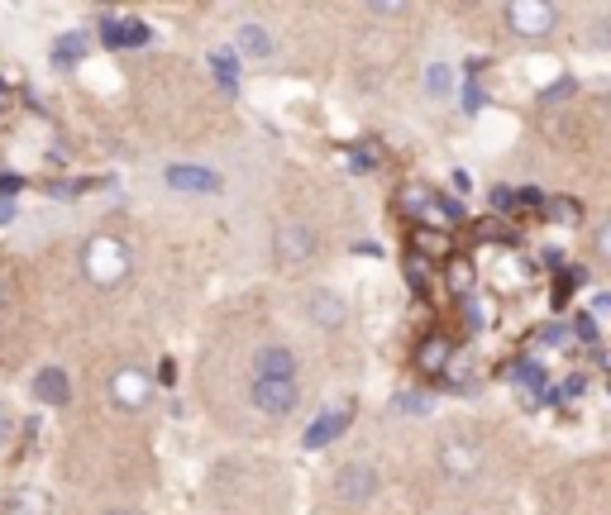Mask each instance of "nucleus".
<instances>
[{
    "instance_id": "f257e3e1",
    "label": "nucleus",
    "mask_w": 611,
    "mask_h": 515,
    "mask_svg": "<svg viewBox=\"0 0 611 515\" xmlns=\"http://www.w3.org/2000/svg\"><path fill=\"white\" fill-rule=\"evenodd\" d=\"M129 248H125V239H115V234H91L87 244H81V272H87V282L91 286H119L129 278Z\"/></svg>"
},
{
    "instance_id": "f03ea898",
    "label": "nucleus",
    "mask_w": 611,
    "mask_h": 515,
    "mask_svg": "<svg viewBox=\"0 0 611 515\" xmlns=\"http://www.w3.org/2000/svg\"><path fill=\"white\" fill-rule=\"evenodd\" d=\"M334 501L340 506H368V501L378 497V468L373 463H364V459H354V463H344L340 473H334Z\"/></svg>"
},
{
    "instance_id": "7ed1b4c3",
    "label": "nucleus",
    "mask_w": 611,
    "mask_h": 515,
    "mask_svg": "<svg viewBox=\"0 0 611 515\" xmlns=\"http://www.w3.org/2000/svg\"><path fill=\"white\" fill-rule=\"evenodd\" d=\"M272 258L282 262V268H302V262L316 258V230L302 220H282L278 230H272Z\"/></svg>"
},
{
    "instance_id": "20e7f679",
    "label": "nucleus",
    "mask_w": 611,
    "mask_h": 515,
    "mask_svg": "<svg viewBox=\"0 0 611 515\" xmlns=\"http://www.w3.org/2000/svg\"><path fill=\"white\" fill-rule=\"evenodd\" d=\"M249 401L263 415H292L296 401H302V387H296V377H254L249 382Z\"/></svg>"
},
{
    "instance_id": "39448f33",
    "label": "nucleus",
    "mask_w": 611,
    "mask_h": 515,
    "mask_svg": "<svg viewBox=\"0 0 611 515\" xmlns=\"http://www.w3.org/2000/svg\"><path fill=\"white\" fill-rule=\"evenodd\" d=\"M559 24V10L549 0H511L507 5V29L521 34V39H545Z\"/></svg>"
},
{
    "instance_id": "423d86ee",
    "label": "nucleus",
    "mask_w": 611,
    "mask_h": 515,
    "mask_svg": "<svg viewBox=\"0 0 611 515\" xmlns=\"http://www.w3.org/2000/svg\"><path fill=\"white\" fill-rule=\"evenodd\" d=\"M440 468H445L454 482H469V477L483 473V445H478V439H463V435L440 439Z\"/></svg>"
},
{
    "instance_id": "0eeeda50",
    "label": "nucleus",
    "mask_w": 611,
    "mask_h": 515,
    "mask_svg": "<svg viewBox=\"0 0 611 515\" xmlns=\"http://www.w3.org/2000/svg\"><path fill=\"white\" fill-rule=\"evenodd\" d=\"M163 182L173 191H182V196H215V191H225V177L211 172V167H196V163H167Z\"/></svg>"
},
{
    "instance_id": "6e6552de",
    "label": "nucleus",
    "mask_w": 611,
    "mask_h": 515,
    "mask_svg": "<svg viewBox=\"0 0 611 515\" xmlns=\"http://www.w3.org/2000/svg\"><path fill=\"white\" fill-rule=\"evenodd\" d=\"M111 397L119 411H143V405L153 401V377L143 373V368H119L111 377Z\"/></svg>"
},
{
    "instance_id": "1a4fd4ad",
    "label": "nucleus",
    "mask_w": 611,
    "mask_h": 515,
    "mask_svg": "<svg viewBox=\"0 0 611 515\" xmlns=\"http://www.w3.org/2000/svg\"><path fill=\"white\" fill-rule=\"evenodd\" d=\"M306 316H310V325L316 330H344V320H349V306H344V296L340 292H310L306 296Z\"/></svg>"
},
{
    "instance_id": "9d476101",
    "label": "nucleus",
    "mask_w": 611,
    "mask_h": 515,
    "mask_svg": "<svg viewBox=\"0 0 611 515\" xmlns=\"http://www.w3.org/2000/svg\"><path fill=\"white\" fill-rule=\"evenodd\" d=\"M153 34L143 20H119V15H105L101 20V43L105 48H143Z\"/></svg>"
},
{
    "instance_id": "9b49d317",
    "label": "nucleus",
    "mask_w": 611,
    "mask_h": 515,
    "mask_svg": "<svg viewBox=\"0 0 611 515\" xmlns=\"http://www.w3.org/2000/svg\"><path fill=\"white\" fill-rule=\"evenodd\" d=\"M254 377H296V353L287 349V344H258Z\"/></svg>"
},
{
    "instance_id": "f8f14e48",
    "label": "nucleus",
    "mask_w": 611,
    "mask_h": 515,
    "mask_svg": "<svg viewBox=\"0 0 611 515\" xmlns=\"http://www.w3.org/2000/svg\"><path fill=\"white\" fill-rule=\"evenodd\" d=\"M349 405H340V411H326V415H320V421L316 425H310L306 429V449H320V445H334V439H340L344 435V429H349Z\"/></svg>"
},
{
    "instance_id": "ddd939ff",
    "label": "nucleus",
    "mask_w": 611,
    "mask_h": 515,
    "mask_svg": "<svg viewBox=\"0 0 611 515\" xmlns=\"http://www.w3.org/2000/svg\"><path fill=\"white\" fill-rule=\"evenodd\" d=\"M34 397H39L43 405H67L72 401V382L63 368H43L39 377H34Z\"/></svg>"
},
{
    "instance_id": "4468645a",
    "label": "nucleus",
    "mask_w": 611,
    "mask_h": 515,
    "mask_svg": "<svg viewBox=\"0 0 611 515\" xmlns=\"http://www.w3.org/2000/svg\"><path fill=\"white\" fill-rule=\"evenodd\" d=\"M5 515H53V501L43 487H15L5 497Z\"/></svg>"
},
{
    "instance_id": "2eb2a0df",
    "label": "nucleus",
    "mask_w": 611,
    "mask_h": 515,
    "mask_svg": "<svg viewBox=\"0 0 611 515\" xmlns=\"http://www.w3.org/2000/svg\"><path fill=\"white\" fill-rule=\"evenodd\" d=\"M234 48H239V57H272V34L263 29V24H239L234 29Z\"/></svg>"
},
{
    "instance_id": "dca6fc26",
    "label": "nucleus",
    "mask_w": 611,
    "mask_h": 515,
    "mask_svg": "<svg viewBox=\"0 0 611 515\" xmlns=\"http://www.w3.org/2000/svg\"><path fill=\"white\" fill-rule=\"evenodd\" d=\"M87 53H91V39H87V34H77V29H72V34H63V39L53 43V63H58V67L81 63V57H87Z\"/></svg>"
},
{
    "instance_id": "f3484780",
    "label": "nucleus",
    "mask_w": 611,
    "mask_h": 515,
    "mask_svg": "<svg viewBox=\"0 0 611 515\" xmlns=\"http://www.w3.org/2000/svg\"><path fill=\"white\" fill-rule=\"evenodd\" d=\"M425 91L430 95H449L454 91V67L449 63H430L425 67Z\"/></svg>"
},
{
    "instance_id": "a211bd4d",
    "label": "nucleus",
    "mask_w": 611,
    "mask_h": 515,
    "mask_svg": "<svg viewBox=\"0 0 611 515\" xmlns=\"http://www.w3.org/2000/svg\"><path fill=\"white\" fill-rule=\"evenodd\" d=\"M392 411L397 415H430V397L425 391H397V397H392Z\"/></svg>"
},
{
    "instance_id": "6ab92c4d",
    "label": "nucleus",
    "mask_w": 611,
    "mask_h": 515,
    "mask_svg": "<svg viewBox=\"0 0 611 515\" xmlns=\"http://www.w3.org/2000/svg\"><path fill=\"white\" fill-rule=\"evenodd\" d=\"M445 363H449V344L445 339H430L421 349V368H425V373H440Z\"/></svg>"
},
{
    "instance_id": "aec40b11",
    "label": "nucleus",
    "mask_w": 611,
    "mask_h": 515,
    "mask_svg": "<svg viewBox=\"0 0 611 515\" xmlns=\"http://www.w3.org/2000/svg\"><path fill=\"white\" fill-rule=\"evenodd\" d=\"M211 67H215V77L225 81V87L234 91V77H239V67H234V57L230 53H211Z\"/></svg>"
},
{
    "instance_id": "412c9836",
    "label": "nucleus",
    "mask_w": 611,
    "mask_h": 515,
    "mask_svg": "<svg viewBox=\"0 0 611 515\" xmlns=\"http://www.w3.org/2000/svg\"><path fill=\"white\" fill-rule=\"evenodd\" d=\"M593 248H597V258H602V262H611V220H602V224H597Z\"/></svg>"
},
{
    "instance_id": "4be33fe9",
    "label": "nucleus",
    "mask_w": 611,
    "mask_h": 515,
    "mask_svg": "<svg viewBox=\"0 0 611 515\" xmlns=\"http://www.w3.org/2000/svg\"><path fill=\"white\" fill-rule=\"evenodd\" d=\"M15 215H20V206H15V201H10V196H0V224H10V220H15Z\"/></svg>"
},
{
    "instance_id": "5701e85b",
    "label": "nucleus",
    "mask_w": 611,
    "mask_h": 515,
    "mask_svg": "<svg viewBox=\"0 0 611 515\" xmlns=\"http://www.w3.org/2000/svg\"><path fill=\"white\" fill-rule=\"evenodd\" d=\"M368 10H373V15H406L402 0H392V5H368Z\"/></svg>"
},
{
    "instance_id": "b1692460",
    "label": "nucleus",
    "mask_w": 611,
    "mask_h": 515,
    "mask_svg": "<svg viewBox=\"0 0 611 515\" xmlns=\"http://www.w3.org/2000/svg\"><path fill=\"white\" fill-rule=\"evenodd\" d=\"M105 515H135V511H105Z\"/></svg>"
},
{
    "instance_id": "393cba45",
    "label": "nucleus",
    "mask_w": 611,
    "mask_h": 515,
    "mask_svg": "<svg viewBox=\"0 0 611 515\" xmlns=\"http://www.w3.org/2000/svg\"><path fill=\"white\" fill-rule=\"evenodd\" d=\"M0 306H5V286H0Z\"/></svg>"
}]
</instances>
